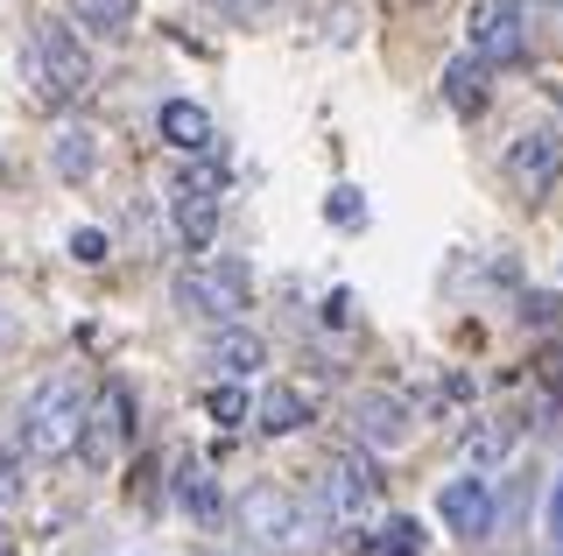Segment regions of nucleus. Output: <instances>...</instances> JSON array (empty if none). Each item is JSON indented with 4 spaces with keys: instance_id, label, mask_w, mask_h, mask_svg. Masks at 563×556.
I'll return each instance as SVG.
<instances>
[{
    "instance_id": "1",
    "label": "nucleus",
    "mask_w": 563,
    "mask_h": 556,
    "mask_svg": "<svg viewBox=\"0 0 563 556\" xmlns=\"http://www.w3.org/2000/svg\"><path fill=\"white\" fill-rule=\"evenodd\" d=\"M85 430H92V388L78 374H49L22 402V451L29 458H70V451H85Z\"/></svg>"
},
{
    "instance_id": "2",
    "label": "nucleus",
    "mask_w": 563,
    "mask_h": 556,
    "mask_svg": "<svg viewBox=\"0 0 563 556\" xmlns=\"http://www.w3.org/2000/svg\"><path fill=\"white\" fill-rule=\"evenodd\" d=\"M22 78L43 107H78L92 92V49L70 22H35L29 49H22Z\"/></svg>"
},
{
    "instance_id": "3",
    "label": "nucleus",
    "mask_w": 563,
    "mask_h": 556,
    "mask_svg": "<svg viewBox=\"0 0 563 556\" xmlns=\"http://www.w3.org/2000/svg\"><path fill=\"white\" fill-rule=\"evenodd\" d=\"M176 310L184 318H198V324H240L246 318V268L240 260H190L184 275H176Z\"/></svg>"
},
{
    "instance_id": "4",
    "label": "nucleus",
    "mask_w": 563,
    "mask_h": 556,
    "mask_svg": "<svg viewBox=\"0 0 563 556\" xmlns=\"http://www.w3.org/2000/svg\"><path fill=\"white\" fill-rule=\"evenodd\" d=\"M317 500H324V521L339 535H360L380 521V472L352 451V458H331L324 479H317Z\"/></svg>"
},
{
    "instance_id": "5",
    "label": "nucleus",
    "mask_w": 563,
    "mask_h": 556,
    "mask_svg": "<svg viewBox=\"0 0 563 556\" xmlns=\"http://www.w3.org/2000/svg\"><path fill=\"white\" fill-rule=\"evenodd\" d=\"M465 49L486 64V71H507V64L528 57V14L515 0H472L465 14Z\"/></svg>"
},
{
    "instance_id": "6",
    "label": "nucleus",
    "mask_w": 563,
    "mask_h": 556,
    "mask_svg": "<svg viewBox=\"0 0 563 556\" xmlns=\"http://www.w3.org/2000/svg\"><path fill=\"white\" fill-rule=\"evenodd\" d=\"M169 219H176V233H184V247L205 254L211 240H219V177H211V169H176Z\"/></svg>"
},
{
    "instance_id": "7",
    "label": "nucleus",
    "mask_w": 563,
    "mask_h": 556,
    "mask_svg": "<svg viewBox=\"0 0 563 556\" xmlns=\"http://www.w3.org/2000/svg\"><path fill=\"white\" fill-rule=\"evenodd\" d=\"M240 521H246V535H254L261 549H296L303 543V508H296V493H282V486H246Z\"/></svg>"
},
{
    "instance_id": "8",
    "label": "nucleus",
    "mask_w": 563,
    "mask_h": 556,
    "mask_svg": "<svg viewBox=\"0 0 563 556\" xmlns=\"http://www.w3.org/2000/svg\"><path fill=\"white\" fill-rule=\"evenodd\" d=\"M563 177V134L556 127H528L515 148H507V184L521 190V198H550Z\"/></svg>"
},
{
    "instance_id": "9",
    "label": "nucleus",
    "mask_w": 563,
    "mask_h": 556,
    "mask_svg": "<svg viewBox=\"0 0 563 556\" xmlns=\"http://www.w3.org/2000/svg\"><path fill=\"white\" fill-rule=\"evenodd\" d=\"M437 514H444L451 535H465V543H479V535H493V514H500V500H493V486L479 472L451 479L444 493H437Z\"/></svg>"
},
{
    "instance_id": "10",
    "label": "nucleus",
    "mask_w": 563,
    "mask_h": 556,
    "mask_svg": "<svg viewBox=\"0 0 563 556\" xmlns=\"http://www.w3.org/2000/svg\"><path fill=\"white\" fill-rule=\"evenodd\" d=\"M352 430H360V444L395 451V444L416 437V409L401 402V394H387V388H366L360 402H352Z\"/></svg>"
},
{
    "instance_id": "11",
    "label": "nucleus",
    "mask_w": 563,
    "mask_h": 556,
    "mask_svg": "<svg viewBox=\"0 0 563 556\" xmlns=\"http://www.w3.org/2000/svg\"><path fill=\"white\" fill-rule=\"evenodd\" d=\"M128 430H134V394L120 388V380H106V394L92 402V430H85V458H113L120 444H128Z\"/></svg>"
},
{
    "instance_id": "12",
    "label": "nucleus",
    "mask_w": 563,
    "mask_h": 556,
    "mask_svg": "<svg viewBox=\"0 0 563 556\" xmlns=\"http://www.w3.org/2000/svg\"><path fill=\"white\" fill-rule=\"evenodd\" d=\"M254 423H261V437H289V430H303L310 423V402H303V388H268L261 394V409H254Z\"/></svg>"
},
{
    "instance_id": "13",
    "label": "nucleus",
    "mask_w": 563,
    "mask_h": 556,
    "mask_svg": "<svg viewBox=\"0 0 563 556\" xmlns=\"http://www.w3.org/2000/svg\"><path fill=\"white\" fill-rule=\"evenodd\" d=\"M176 508H184L190 521H205V529H211V521H219V514H225V500H219V486H211V472H205V465H198V458H190V465H176Z\"/></svg>"
},
{
    "instance_id": "14",
    "label": "nucleus",
    "mask_w": 563,
    "mask_h": 556,
    "mask_svg": "<svg viewBox=\"0 0 563 556\" xmlns=\"http://www.w3.org/2000/svg\"><path fill=\"white\" fill-rule=\"evenodd\" d=\"M163 142H169V148L205 155V148H211V113H205V107H190V99H169V107H163Z\"/></svg>"
},
{
    "instance_id": "15",
    "label": "nucleus",
    "mask_w": 563,
    "mask_h": 556,
    "mask_svg": "<svg viewBox=\"0 0 563 556\" xmlns=\"http://www.w3.org/2000/svg\"><path fill=\"white\" fill-rule=\"evenodd\" d=\"M70 22L106 36V43H120L134 29V0H70Z\"/></svg>"
},
{
    "instance_id": "16",
    "label": "nucleus",
    "mask_w": 563,
    "mask_h": 556,
    "mask_svg": "<svg viewBox=\"0 0 563 556\" xmlns=\"http://www.w3.org/2000/svg\"><path fill=\"white\" fill-rule=\"evenodd\" d=\"M211 359H219L225 374H261V359H268V345H261L254 332H233V324H219V345H211Z\"/></svg>"
},
{
    "instance_id": "17",
    "label": "nucleus",
    "mask_w": 563,
    "mask_h": 556,
    "mask_svg": "<svg viewBox=\"0 0 563 556\" xmlns=\"http://www.w3.org/2000/svg\"><path fill=\"white\" fill-rule=\"evenodd\" d=\"M479 71H486V64L472 57V49H465V57H457L451 71H444V99H451L457 113H486V78H479Z\"/></svg>"
},
{
    "instance_id": "18",
    "label": "nucleus",
    "mask_w": 563,
    "mask_h": 556,
    "mask_svg": "<svg viewBox=\"0 0 563 556\" xmlns=\"http://www.w3.org/2000/svg\"><path fill=\"white\" fill-rule=\"evenodd\" d=\"M205 415H211V423H225V430L246 423V415H254V409H246V388H240V380H219V388H205Z\"/></svg>"
},
{
    "instance_id": "19",
    "label": "nucleus",
    "mask_w": 563,
    "mask_h": 556,
    "mask_svg": "<svg viewBox=\"0 0 563 556\" xmlns=\"http://www.w3.org/2000/svg\"><path fill=\"white\" fill-rule=\"evenodd\" d=\"M374 549H380V556H422V549H430V535H422L416 521H380Z\"/></svg>"
},
{
    "instance_id": "20",
    "label": "nucleus",
    "mask_w": 563,
    "mask_h": 556,
    "mask_svg": "<svg viewBox=\"0 0 563 556\" xmlns=\"http://www.w3.org/2000/svg\"><path fill=\"white\" fill-rule=\"evenodd\" d=\"M85 169H92V142H85V134H64L57 142V177H85Z\"/></svg>"
},
{
    "instance_id": "21",
    "label": "nucleus",
    "mask_w": 563,
    "mask_h": 556,
    "mask_svg": "<svg viewBox=\"0 0 563 556\" xmlns=\"http://www.w3.org/2000/svg\"><path fill=\"white\" fill-rule=\"evenodd\" d=\"M324 212H331V225H366V198L360 190H331Z\"/></svg>"
},
{
    "instance_id": "22",
    "label": "nucleus",
    "mask_w": 563,
    "mask_h": 556,
    "mask_svg": "<svg viewBox=\"0 0 563 556\" xmlns=\"http://www.w3.org/2000/svg\"><path fill=\"white\" fill-rule=\"evenodd\" d=\"M8 500H22V465H14V451L0 444V508H8Z\"/></svg>"
},
{
    "instance_id": "23",
    "label": "nucleus",
    "mask_w": 563,
    "mask_h": 556,
    "mask_svg": "<svg viewBox=\"0 0 563 556\" xmlns=\"http://www.w3.org/2000/svg\"><path fill=\"white\" fill-rule=\"evenodd\" d=\"M70 254H78V260H106V233H99V225H85V233H70Z\"/></svg>"
},
{
    "instance_id": "24",
    "label": "nucleus",
    "mask_w": 563,
    "mask_h": 556,
    "mask_svg": "<svg viewBox=\"0 0 563 556\" xmlns=\"http://www.w3.org/2000/svg\"><path fill=\"white\" fill-rule=\"evenodd\" d=\"M550 543H563V472H556V486H550Z\"/></svg>"
},
{
    "instance_id": "25",
    "label": "nucleus",
    "mask_w": 563,
    "mask_h": 556,
    "mask_svg": "<svg viewBox=\"0 0 563 556\" xmlns=\"http://www.w3.org/2000/svg\"><path fill=\"white\" fill-rule=\"evenodd\" d=\"M0 556H14V549H8V535H0Z\"/></svg>"
}]
</instances>
